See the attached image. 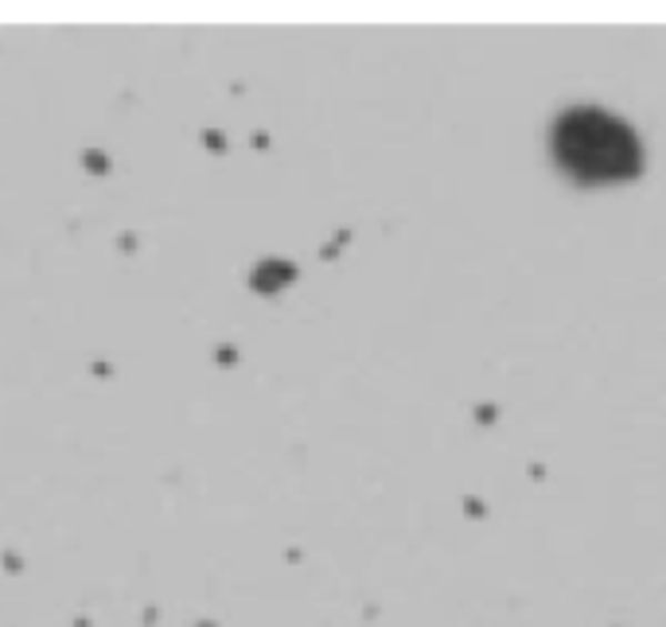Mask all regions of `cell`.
Segmentation results:
<instances>
[{"label": "cell", "instance_id": "1", "mask_svg": "<svg viewBox=\"0 0 666 627\" xmlns=\"http://www.w3.org/2000/svg\"><path fill=\"white\" fill-rule=\"evenodd\" d=\"M554 149L585 180H619L639 168V144L624 121L601 110H573L557 121Z\"/></svg>", "mask_w": 666, "mask_h": 627}]
</instances>
